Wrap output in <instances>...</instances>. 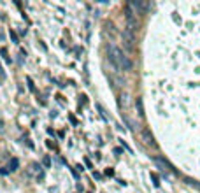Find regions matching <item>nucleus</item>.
Listing matches in <instances>:
<instances>
[{"mask_svg": "<svg viewBox=\"0 0 200 193\" xmlns=\"http://www.w3.org/2000/svg\"><path fill=\"white\" fill-rule=\"evenodd\" d=\"M9 172H11V170H9L7 167H5V169H0V174H2V176H7Z\"/></svg>", "mask_w": 200, "mask_h": 193, "instance_id": "a211bd4d", "label": "nucleus"}, {"mask_svg": "<svg viewBox=\"0 0 200 193\" xmlns=\"http://www.w3.org/2000/svg\"><path fill=\"white\" fill-rule=\"evenodd\" d=\"M46 146H48V148H51V149H56V146L51 142V141H48V142H46Z\"/></svg>", "mask_w": 200, "mask_h": 193, "instance_id": "6ab92c4d", "label": "nucleus"}, {"mask_svg": "<svg viewBox=\"0 0 200 193\" xmlns=\"http://www.w3.org/2000/svg\"><path fill=\"white\" fill-rule=\"evenodd\" d=\"M0 55L4 56V60H5V63H11V62H12V58L9 56V53H7V49H5V48H0Z\"/></svg>", "mask_w": 200, "mask_h": 193, "instance_id": "1a4fd4ad", "label": "nucleus"}, {"mask_svg": "<svg viewBox=\"0 0 200 193\" xmlns=\"http://www.w3.org/2000/svg\"><path fill=\"white\" fill-rule=\"evenodd\" d=\"M39 169H41V165H39V163H30V170H28V174L32 176V174L39 172Z\"/></svg>", "mask_w": 200, "mask_h": 193, "instance_id": "9b49d317", "label": "nucleus"}, {"mask_svg": "<svg viewBox=\"0 0 200 193\" xmlns=\"http://www.w3.org/2000/svg\"><path fill=\"white\" fill-rule=\"evenodd\" d=\"M120 142H121V146H123V149H127V151H130V153H132V148H130L128 144L125 142V141H123V139H120Z\"/></svg>", "mask_w": 200, "mask_h": 193, "instance_id": "2eb2a0df", "label": "nucleus"}, {"mask_svg": "<svg viewBox=\"0 0 200 193\" xmlns=\"http://www.w3.org/2000/svg\"><path fill=\"white\" fill-rule=\"evenodd\" d=\"M121 37H123V46H125L128 51H134V48H135V35L130 34L128 30H123Z\"/></svg>", "mask_w": 200, "mask_h": 193, "instance_id": "f03ea898", "label": "nucleus"}, {"mask_svg": "<svg viewBox=\"0 0 200 193\" xmlns=\"http://www.w3.org/2000/svg\"><path fill=\"white\" fill-rule=\"evenodd\" d=\"M104 174H105L107 177H112V176H114V169H112V167H107V169L104 170Z\"/></svg>", "mask_w": 200, "mask_h": 193, "instance_id": "ddd939ff", "label": "nucleus"}, {"mask_svg": "<svg viewBox=\"0 0 200 193\" xmlns=\"http://www.w3.org/2000/svg\"><path fill=\"white\" fill-rule=\"evenodd\" d=\"M69 120H70V123H72V125H77V120H76V118H74V116H69Z\"/></svg>", "mask_w": 200, "mask_h": 193, "instance_id": "aec40b11", "label": "nucleus"}, {"mask_svg": "<svg viewBox=\"0 0 200 193\" xmlns=\"http://www.w3.org/2000/svg\"><path fill=\"white\" fill-rule=\"evenodd\" d=\"M2 81H5V72H4L2 65H0V83H2Z\"/></svg>", "mask_w": 200, "mask_h": 193, "instance_id": "f3484780", "label": "nucleus"}, {"mask_svg": "<svg viewBox=\"0 0 200 193\" xmlns=\"http://www.w3.org/2000/svg\"><path fill=\"white\" fill-rule=\"evenodd\" d=\"M18 167H20V160L18 158H11V162H9V170L11 172H14V170H18Z\"/></svg>", "mask_w": 200, "mask_h": 193, "instance_id": "6e6552de", "label": "nucleus"}, {"mask_svg": "<svg viewBox=\"0 0 200 193\" xmlns=\"http://www.w3.org/2000/svg\"><path fill=\"white\" fill-rule=\"evenodd\" d=\"M9 35H11V39H12V42L18 44V35H16V32H12V30H11V32H9Z\"/></svg>", "mask_w": 200, "mask_h": 193, "instance_id": "dca6fc26", "label": "nucleus"}, {"mask_svg": "<svg viewBox=\"0 0 200 193\" xmlns=\"http://www.w3.org/2000/svg\"><path fill=\"white\" fill-rule=\"evenodd\" d=\"M90 193H91V191H90Z\"/></svg>", "mask_w": 200, "mask_h": 193, "instance_id": "b1692460", "label": "nucleus"}, {"mask_svg": "<svg viewBox=\"0 0 200 193\" xmlns=\"http://www.w3.org/2000/svg\"><path fill=\"white\" fill-rule=\"evenodd\" d=\"M142 141L146 142V146H151V148H155V146H156L155 139H153V135H151V132L148 128L142 130Z\"/></svg>", "mask_w": 200, "mask_h": 193, "instance_id": "39448f33", "label": "nucleus"}, {"mask_svg": "<svg viewBox=\"0 0 200 193\" xmlns=\"http://www.w3.org/2000/svg\"><path fill=\"white\" fill-rule=\"evenodd\" d=\"M93 177H95V179H100V177H102V176H100L98 172H93Z\"/></svg>", "mask_w": 200, "mask_h": 193, "instance_id": "5701e85b", "label": "nucleus"}, {"mask_svg": "<svg viewBox=\"0 0 200 193\" xmlns=\"http://www.w3.org/2000/svg\"><path fill=\"white\" fill-rule=\"evenodd\" d=\"M42 165H44V167H51V158L49 156H44L42 158Z\"/></svg>", "mask_w": 200, "mask_h": 193, "instance_id": "4468645a", "label": "nucleus"}, {"mask_svg": "<svg viewBox=\"0 0 200 193\" xmlns=\"http://www.w3.org/2000/svg\"><path fill=\"white\" fill-rule=\"evenodd\" d=\"M135 107H137V114L141 116V118H144V104H142V98H141V97H137Z\"/></svg>", "mask_w": 200, "mask_h": 193, "instance_id": "0eeeda50", "label": "nucleus"}, {"mask_svg": "<svg viewBox=\"0 0 200 193\" xmlns=\"http://www.w3.org/2000/svg\"><path fill=\"white\" fill-rule=\"evenodd\" d=\"M84 163H86V167H88V169H91V162H90L88 158H84Z\"/></svg>", "mask_w": 200, "mask_h": 193, "instance_id": "4be33fe9", "label": "nucleus"}, {"mask_svg": "<svg viewBox=\"0 0 200 193\" xmlns=\"http://www.w3.org/2000/svg\"><path fill=\"white\" fill-rule=\"evenodd\" d=\"M95 107H97V111H98V114L102 116V118H104L105 121H109V120H111V114H109L107 111L104 109V105H102V104H95Z\"/></svg>", "mask_w": 200, "mask_h": 193, "instance_id": "423d86ee", "label": "nucleus"}, {"mask_svg": "<svg viewBox=\"0 0 200 193\" xmlns=\"http://www.w3.org/2000/svg\"><path fill=\"white\" fill-rule=\"evenodd\" d=\"M123 153V148H114V155H121Z\"/></svg>", "mask_w": 200, "mask_h": 193, "instance_id": "412c9836", "label": "nucleus"}, {"mask_svg": "<svg viewBox=\"0 0 200 193\" xmlns=\"http://www.w3.org/2000/svg\"><path fill=\"white\" fill-rule=\"evenodd\" d=\"M151 179H153V184L158 188V186H160V179H158V176L155 174V172H151Z\"/></svg>", "mask_w": 200, "mask_h": 193, "instance_id": "f8f14e48", "label": "nucleus"}, {"mask_svg": "<svg viewBox=\"0 0 200 193\" xmlns=\"http://www.w3.org/2000/svg\"><path fill=\"white\" fill-rule=\"evenodd\" d=\"M155 163H156L163 172H176V170H174V169L170 167V163H167L163 158H160V156H155Z\"/></svg>", "mask_w": 200, "mask_h": 193, "instance_id": "7ed1b4c3", "label": "nucleus"}, {"mask_svg": "<svg viewBox=\"0 0 200 193\" xmlns=\"http://www.w3.org/2000/svg\"><path fill=\"white\" fill-rule=\"evenodd\" d=\"M125 30H128L130 34H134V35H135L137 30H139V23H137V18H128V20H127V28H125Z\"/></svg>", "mask_w": 200, "mask_h": 193, "instance_id": "20e7f679", "label": "nucleus"}, {"mask_svg": "<svg viewBox=\"0 0 200 193\" xmlns=\"http://www.w3.org/2000/svg\"><path fill=\"white\" fill-rule=\"evenodd\" d=\"M107 53H109V60L114 63V67L118 70H130L132 69V62L128 60V56L120 48H116L114 44H109Z\"/></svg>", "mask_w": 200, "mask_h": 193, "instance_id": "f257e3e1", "label": "nucleus"}, {"mask_svg": "<svg viewBox=\"0 0 200 193\" xmlns=\"http://www.w3.org/2000/svg\"><path fill=\"white\" fill-rule=\"evenodd\" d=\"M27 84H28V90H30L32 93L37 91V88H35V84H34V81H32V77H30V76H27Z\"/></svg>", "mask_w": 200, "mask_h": 193, "instance_id": "9d476101", "label": "nucleus"}]
</instances>
